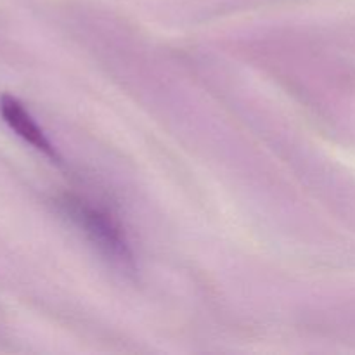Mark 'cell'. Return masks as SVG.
I'll return each instance as SVG.
<instances>
[{
    "mask_svg": "<svg viewBox=\"0 0 355 355\" xmlns=\"http://www.w3.org/2000/svg\"><path fill=\"white\" fill-rule=\"evenodd\" d=\"M58 208L107 259L125 267H130L134 263V257H132L123 227L110 211L94 207L90 201L73 196V194H64L59 198Z\"/></svg>",
    "mask_w": 355,
    "mask_h": 355,
    "instance_id": "6da1fadb",
    "label": "cell"
},
{
    "mask_svg": "<svg viewBox=\"0 0 355 355\" xmlns=\"http://www.w3.org/2000/svg\"><path fill=\"white\" fill-rule=\"evenodd\" d=\"M0 114H2L3 121L19 135L23 141H26L31 148L38 149L44 153L49 159L55 163H61V156L55 151L54 146L51 144L47 137H45L44 130L37 125V121L31 118L26 107L12 96H2L0 97Z\"/></svg>",
    "mask_w": 355,
    "mask_h": 355,
    "instance_id": "7a4b0ae2",
    "label": "cell"
}]
</instances>
